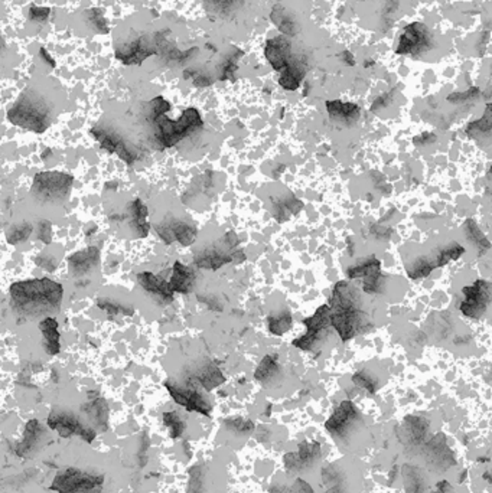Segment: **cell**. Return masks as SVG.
Returning <instances> with one entry per match:
<instances>
[{
    "instance_id": "6da1fadb",
    "label": "cell",
    "mask_w": 492,
    "mask_h": 493,
    "mask_svg": "<svg viewBox=\"0 0 492 493\" xmlns=\"http://www.w3.org/2000/svg\"><path fill=\"white\" fill-rule=\"evenodd\" d=\"M64 289L50 278L17 281L10 286V305L25 318H48L59 311Z\"/></svg>"
},
{
    "instance_id": "7a4b0ae2",
    "label": "cell",
    "mask_w": 492,
    "mask_h": 493,
    "mask_svg": "<svg viewBox=\"0 0 492 493\" xmlns=\"http://www.w3.org/2000/svg\"><path fill=\"white\" fill-rule=\"evenodd\" d=\"M330 309L332 327L344 342L363 333L370 326L367 315L361 310L360 293L347 281H339L335 286Z\"/></svg>"
},
{
    "instance_id": "3957f363",
    "label": "cell",
    "mask_w": 492,
    "mask_h": 493,
    "mask_svg": "<svg viewBox=\"0 0 492 493\" xmlns=\"http://www.w3.org/2000/svg\"><path fill=\"white\" fill-rule=\"evenodd\" d=\"M151 122L155 126L153 144L156 151H165V149L178 144L202 127L201 114L193 107L186 109L178 120H171L167 114H160L152 118Z\"/></svg>"
},
{
    "instance_id": "277c9868",
    "label": "cell",
    "mask_w": 492,
    "mask_h": 493,
    "mask_svg": "<svg viewBox=\"0 0 492 493\" xmlns=\"http://www.w3.org/2000/svg\"><path fill=\"white\" fill-rule=\"evenodd\" d=\"M8 118L14 126L43 133L51 124V109L42 97L32 91H26L8 111Z\"/></svg>"
},
{
    "instance_id": "5b68a950",
    "label": "cell",
    "mask_w": 492,
    "mask_h": 493,
    "mask_svg": "<svg viewBox=\"0 0 492 493\" xmlns=\"http://www.w3.org/2000/svg\"><path fill=\"white\" fill-rule=\"evenodd\" d=\"M240 240L234 231L224 234L220 241L198 251L193 257V263L198 268L204 270H218L222 265L230 263H243L246 260V254L243 250H238Z\"/></svg>"
},
{
    "instance_id": "8992f818",
    "label": "cell",
    "mask_w": 492,
    "mask_h": 493,
    "mask_svg": "<svg viewBox=\"0 0 492 493\" xmlns=\"http://www.w3.org/2000/svg\"><path fill=\"white\" fill-rule=\"evenodd\" d=\"M74 179L64 172H41L36 173L32 184V197L48 205H58L68 199Z\"/></svg>"
},
{
    "instance_id": "52a82bcc",
    "label": "cell",
    "mask_w": 492,
    "mask_h": 493,
    "mask_svg": "<svg viewBox=\"0 0 492 493\" xmlns=\"http://www.w3.org/2000/svg\"><path fill=\"white\" fill-rule=\"evenodd\" d=\"M103 485L104 476L67 469L55 476L51 490L56 493H103Z\"/></svg>"
},
{
    "instance_id": "ba28073f",
    "label": "cell",
    "mask_w": 492,
    "mask_h": 493,
    "mask_svg": "<svg viewBox=\"0 0 492 493\" xmlns=\"http://www.w3.org/2000/svg\"><path fill=\"white\" fill-rule=\"evenodd\" d=\"M306 326V333L293 340V347L299 348L302 351H313L317 345L326 338L328 331L332 326L331 322V309L330 305L321 306L313 316H309L303 320Z\"/></svg>"
},
{
    "instance_id": "9c48e42d",
    "label": "cell",
    "mask_w": 492,
    "mask_h": 493,
    "mask_svg": "<svg viewBox=\"0 0 492 493\" xmlns=\"http://www.w3.org/2000/svg\"><path fill=\"white\" fill-rule=\"evenodd\" d=\"M361 423L363 418L360 411L356 410L351 401H344L334 411L330 420L325 423V427L334 436V439L345 441L351 435H354Z\"/></svg>"
},
{
    "instance_id": "30bf717a",
    "label": "cell",
    "mask_w": 492,
    "mask_h": 493,
    "mask_svg": "<svg viewBox=\"0 0 492 493\" xmlns=\"http://www.w3.org/2000/svg\"><path fill=\"white\" fill-rule=\"evenodd\" d=\"M47 424L51 430L56 431L59 436L64 439H69L71 436H78L87 443H93L96 439V430L89 426H85L80 418L68 411H52L48 415Z\"/></svg>"
},
{
    "instance_id": "8fae6325",
    "label": "cell",
    "mask_w": 492,
    "mask_h": 493,
    "mask_svg": "<svg viewBox=\"0 0 492 493\" xmlns=\"http://www.w3.org/2000/svg\"><path fill=\"white\" fill-rule=\"evenodd\" d=\"M431 45H434V36L427 26L422 22H413L403 31L396 52L398 55H420L429 51Z\"/></svg>"
},
{
    "instance_id": "7c38bea8",
    "label": "cell",
    "mask_w": 492,
    "mask_h": 493,
    "mask_svg": "<svg viewBox=\"0 0 492 493\" xmlns=\"http://www.w3.org/2000/svg\"><path fill=\"white\" fill-rule=\"evenodd\" d=\"M464 302L460 305V311L468 318H481L492 297V285L485 280L475 281L472 286L464 290Z\"/></svg>"
},
{
    "instance_id": "4fadbf2b",
    "label": "cell",
    "mask_w": 492,
    "mask_h": 493,
    "mask_svg": "<svg viewBox=\"0 0 492 493\" xmlns=\"http://www.w3.org/2000/svg\"><path fill=\"white\" fill-rule=\"evenodd\" d=\"M160 240L165 244L179 243L182 247H188L195 243L198 230L191 223L181 219H168L155 227Z\"/></svg>"
},
{
    "instance_id": "5bb4252c",
    "label": "cell",
    "mask_w": 492,
    "mask_h": 493,
    "mask_svg": "<svg viewBox=\"0 0 492 493\" xmlns=\"http://www.w3.org/2000/svg\"><path fill=\"white\" fill-rule=\"evenodd\" d=\"M92 134L104 151H107L110 155H117L125 163H127L129 166H131V164L136 162L138 153L133 151L120 134H117L113 130L98 127L92 129Z\"/></svg>"
},
{
    "instance_id": "9a60e30c",
    "label": "cell",
    "mask_w": 492,
    "mask_h": 493,
    "mask_svg": "<svg viewBox=\"0 0 492 493\" xmlns=\"http://www.w3.org/2000/svg\"><path fill=\"white\" fill-rule=\"evenodd\" d=\"M350 278H364L363 290L370 294H376L384 289V277L381 276L380 261L376 257H370L364 263L356 264L348 270Z\"/></svg>"
},
{
    "instance_id": "2e32d148",
    "label": "cell",
    "mask_w": 492,
    "mask_h": 493,
    "mask_svg": "<svg viewBox=\"0 0 492 493\" xmlns=\"http://www.w3.org/2000/svg\"><path fill=\"white\" fill-rule=\"evenodd\" d=\"M165 386L176 404L182 406L188 411H197L202 415H210L211 413L210 402L204 398V395L197 390V388L192 386L182 388L171 382H167Z\"/></svg>"
},
{
    "instance_id": "e0dca14e",
    "label": "cell",
    "mask_w": 492,
    "mask_h": 493,
    "mask_svg": "<svg viewBox=\"0 0 492 493\" xmlns=\"http://www.w3.org/2000/svg\"><path fill=\"white\" fill-rule=\"evenodd\" d=\"M100 264V247L89 245L68 257V270L74 277H85L97 270Z\"/></svg>"
},
{
    "instance_id": "ac0fdd59",
    "label": "cell",
    "mask_w": 492,
    "mask_h": 493,
    "mask_svg": "<svg viewBox=\"0 0 492 493\" xmlns=\"http://www.w3.org/2000/svg\"><path fill=\"white\" fill-rule=\"evenodd\" d=\"M138 283L160 306H168L173 302V292L171 289L169 281H165L149 272H142L138 274Z\"/></svg>"
},
{
    "instance_id": "d6986e66",
    "label": "cell",
    "mask_w": 492,
    "mask_h": 493,
    "mask_svg": "<svg viewBox=\"0 0 492 493\" xmlns=\"http://www.w3.org/2000/svg\"><path fill=\"white\" fill-rule=\"evenodd\" d=\"M264 56L276 71L286 69L293 61L292 43L285 36L268 39L264 47Z\"/></svg>"
},
{
    "instance_id": "ffe728a7",
    "label": "cell",
    "mask_w": 492,
    "mask_h": 493,
    "mask_svg": "<svg viewBox=\"0 0 492 493\" xmlns=\"http://www.w3.org/2000/svg\"><path fill=\"white\" fill-rule=\"evenodd\" d=\"M321 457V446L317 441H305L299 446L296 453H289L285 456V466L290 473L302 472L310 468Z\"/></svg>"
},
{
    "instance_id": "44dd1931",
    "label": "cell",
    "mask_w": 492,
    "mask_h": 493,
    "mask_svg": "<svg viewBox=\"0 0 492 493\" xmlns=\"http://www.w3.org/2000/svg\"><path fill=\"white\" fill-rule=\"evenodd\" d=\"M153 54H156V51L151 47V42H147L146 38H139L116 51V56L126 65L142 64L147 56Z\"/></svg>"
},
{
    "instance_id": "7402d4cb",
    "label": "cell",
    "mask_w": 492,
    "mask_h": 493,
    "mask_svg": "<svg viewBox=\"0 0 492 493\" xmlns=\"http://www.w3.org/2000/svg\"><path fill=\"white\" fill-rule=\"evenodd\" d=\"M147 206L142 199H134L129 205V212L125 215L123 221H129V227L133 230L139 238H146L151 231V223L147 222Z\"/></svg>"
},
{
    "instance_id": "603a6c76",
    "label": "cell",
    "mask_w": 492,
    "mask_h": 493,
    "mask_svg": "<svg viewBox=\"0 0 492 493\" xmlns=\"http://www.w3.org/2000/svg\"><path fill=\"white\" fill-rule=\"evenodd\" d=\"M326 110L334 122L351 126L360 118V107L352 102L326 101Z\"/></svg>"
},
{
    "instance_id": "cb8c5ba5",
    "label": "cell",
    "mask_w": 492,
    "mask_h": 493,
    "mask_svg": "<svg viewBox=\"0 0 492 493\" xmlns=\"http://www.w3.org/2000/svg\"><path fill=\"white\" fill-rule=\"evenodd\" d=\"M169 285L173 293L188 294L195 285V272L191 267L184 265L181 261H176L172 268Z\"/></svg>"
},
{
    "instance_id": "d4e9b609",
    "label": "cell",
    "mask_w": 492,
    "mask_h": 493,
    "mask_svg": "<svg viewBox=\"0 0 492 493\" xmlns=\"http://www.w3.org/2000/svg\"><path fill=\"white\" fill-rule=\"evenodd\" d=\"M42 432H43V427L39 424L38 420L28 421L25 426L22 440L17 446H14V453H17V456L28 457L29 454H31L35 447L38 446Z\"/></svg>"
},
{
    "instance_id": "484cf974",
    "label": "cell",
    "mask_w": 492,
    "mask_h": 493,
    "mask_svg": "<svg viewBox=\"0 0 492 493\" xmlns=\"http://www.w3.org/2000/svg\"><path fill=\"white\" fill-rule=\"evenodd\" d=\"M81 410L87 414L92 426L94 424V427H97L100 431L107 430L109 406L106 399L101 397H96L93 399H89L85 406H83Z\"/></svg>"
},
{
    "instance_id": "4316f807",
    "label": "cell",
    "mask_w": 492,
    "mask_h": 493,
    "mask_svg": "<svg viewBox=\"0 0 492 493\" xmlns=\"http://www.w3.org/2000/svg\"><path fill=\"white\" fill-rule=\"evenodd\" d=\"M58 322L55 318L48 316L43 318V320L39 323V329L42 332V338H43V348L45 352L48 355L54 356L58 355L59 351H61V343H59V331H58Z\"/></svg>"
},
{
    "instance_id": "83f0119b",
    "label": "cell",
    "mask_w": 492,
    "mask_h": 493,
    "mask_svg": "<svg viewBox=\"0 0 492 493\" xmlns=\"http://www.w3.org/2000/svg\"><path fill=\"white\" fill-rule=\"evenodd\" d=\"M214 172H205L202 176H198L186 192V197H184V204H188L191 199H197V197L211 199L214 195Z\"/></svg>"
},
{
    "instance_id": "f1b7e54d",
    "label": "cell",
    "mask_w": 492,
    "mask_h": 493,
    "mask_svg": "<svg viewBox=\"0 0 492 493\" xmlns=\"http://www.w3.org/2000/svg\"><path fill=\"white\" fill-rule=\"evenodd\" d=\"M305 74H306L305 64L301 61V59H293L290 65L286 69L281 71L279 84L285 89H288V91H295V89L301 87Z\"/></svg>"
},
{
    "instance_id": "f546056e",
    "label": "cell",
    "mask_w": 492,
    "mask_h": 493,
    "mask_svg": "<svg viewBox=\"0 0 492 493\" xmlns=\"http://www.w3.org/2000/svg\"><path fill=\"white\" fill-rule=\"evenodd\" d=\"M303 204L293 195L273 199V215L277 222L288 221L293 214H297L302 209Z\"/></svg>"
},
{
    "instance_id": "4dcf8cb0",
    "label": "cell",
    "mask_w": 492,
    "mask_h": 493,
    "mask_svg": "<svg viewBox=\"0 0 492 493\" xmlns=\"http://www.w3.org/2000/svg\"><path fill=\"white\" fill-rule=\"evenodd\" d=\"M279 373V364L275 355H266L255 372V378L259 382L268 384L273 381Z\"/></svg>"
},
{
    "instance_id": "1f68e13d",
    "label": "cell",
    "mask_w": 492,
    "mask_h": 493,
    "mask_svg": "<svg viewBox=\"0 0 492 493\" xmlns=\"http://www.w3.org/2000/svg\"><path fill=\"white\" fill-rule=\"evenodd\" d=\"M197 381L200 382V385L206 391H211L214 388H217L218 385H221L226 378H224L222 372L220 371V368L214 364L205 366L198 375H197Z\"/></svg>"
},
{
    "instance_id": "d6a6232c",
    "label": "cell",
    "mask_w": 492,
    "mask_h": 493,
    "mask_svg": "<svg viewBox=\"0 0 492 493\" xmlns=\"http://www.w3.org/2000/svg\"><path fill=\"white\" fill-rule=\"evenodd\" d=\"M471 136H476L478 139L492 136V104H488L484 116L473 123H471L467 129Z\"/></svg>"
},
{
    "instance_id": "836d02e7",
    "label": "cell",
    "mask_w": 492,
    "mask_h": 493,
    "mask_svg": "<svg viewBox=\"0 0 492 493\" xmlns=\"http://www.w3.org/2000/svg\"><path fill=\"white\" fill-rule=\"evenodd\" d=\"M272 21L277 26L279 31L285 35H295L296 34V22L280 6H275L272 12Z\"/></svg>"
},
{
    "instance_id": "e575fe53",
    "label": "cell",
    "mask_w": 492,
    "mask_h": 493,
    "mask_svg": "<svg viewBox=\"0 0 492 493\" xmlns=\"http://www.w3.org/2000/svg\"><path fill=\"white\" fill-rule=\"evenodd\" d=\"M32 231H34V227L29 222L14 223V226H10L6 230V240L12 245H19V244L25 243L29 237H31Z\"/></svg>"
},
{
    "instance_id": "d590c367",
    "label": "cell",
    "mask_w": 492,
    "mask_h": 493,
    "mask_svg": "<svg viewBox=\"0 0 492 493\" xmlns=\"http://www.w3.org/2000/svg\"><path fill=\"white\" fill-rule=\"evenodd\" d=\"M267 325H268V331L273 335H283L286 333L288 331H290L292 327V315L289 311H281L279 315H270L267 318Z\"/></svg>"
},
{
    "instance_id": "8d00e7d4",
    "label": "cell",
    "mask_w": 492,
    "mask_h": 493,
    "mask_svg": "<svg viewBox=\"0 0 492 493\" xmlns=\"http://www.w3.org/2000/svg\"><path fill=\"white\" fill-rule=\"evenodd\" d=\"M246 0H204L205 8L215 14H230L240 8Z\"/></svg>"
},
{
    "instance_id": "74e56055",
    "label": "cell",
    "mask_w": 492,
    "mask_h": 493,
    "mask_svg": "<svg viewBox=\"0 0 492 493\" xmlns=\"http://www.w3.org/2000/svg\"><path fill=\"white\" fill-rule=\"evenodd\" d=\"M446 449L447 447H445V443L442 439L431 441L427 446V460L436 468L446 469L447 466H451V465H447V460H446V454H445Z\"/></svg>"
},
{
    "instance_id": "f35d334b",
    "label": "cell",
    "mask_w": 492,
    "mask_h": 493,
    "mask_svg": "<svg viewBox=\"0 0 492 493\" xmlns=\"http://www.w3.org/2000/svg\"><path fill=\"white\" fill-rule=\"evenodd\" d=\"M465 228H467V238L471 244L475 245V248L480 250V254H484L485 251H488L491 248V244L486 240V237L482 234V231L478 228V226H476L473 221H468L465 223Z\"/></svg>"
},
{
    "instance_id": "ab89813d",
    "label": "cell",
    "mask_w": 492,
    "mask_h": 493,
    "mask_svg": "<svg viewBox=\"0 0 492 493\" xmlns=\"http://www.w3.org/2000/svg\"><path fill=\"white\" fill-rule=\"evenodd\" d=\"M97 306L101 310L109 313L110 316H120V315L131 316L134 313V310L131 307H127L126 305L114 302V300H111V298H98Z\"/></svg>"
},
{
    "instance_id": "60d3db41",
    "label": "cell",
    "mask_w": 492,
    "mask_h": 493,
    "mask_svg": "<svg viewBox=\"0 0 492 493\" xmlns=\"http://www.w3.org/2000/svg\"><path fill=\"white\" fill-rule=\"evenodd\" d=\"M162 420L165 423V426L169 428L171 437L172 439H179L185 431V423L181 417H179L178 413L175 411H169V413H163Z\"/></svg>"
},
{
    "instance_id": "b9f144b4",
    "label": "cell",
    "mask_w": 492,
    "mask_h": 493,
    "mask_svg": "<svg viewBox=\"0 0 492 493\" xmlns=\"http://www.w3.org/2000/svg\"><path fill=\"white\" fill-rule=\"evenodd\" d=\"M226 428L237 436H246L250 435V432L255 430V424H253L250 420H246V418L242 417H233V418H227L226 420Z\"/></svg>"
},
{
    "instance_id": "7bdbcfd3",
    "label": "cell",
    "mask_w": 492,
    "mask_h": 493,
    "mask_svg": "<svg viewBox=\"0 0 492 493\" xmlns=\"http://www.w3.org/2000/svg\"><path fill=\"white\" fill-rule=\"evenodd\" d=\"M352 381L368 393H376V390H377V384H378L377 378L374 375H371V373L367 371L356 372L352 377Z\"/></svg>"
},
{
    "instance_id": "ee69618b",
    "label": "cell",
    "mask_w": 492,
    "mask_h": 493,
    "mask_svg": "<svg viewBox=\"0 0 492 493\" xmlns=\"http://www.w3.org/2000/svg\"><path fill=\"white\" fill-rule=\"evenodd\" d=\"M204 492V483H202V472L200 466H195L191 469V483L188 493H202Z\"/></svg>"
},
{
    "instance_id": "f6af8a7d",
    "label": "cell",
    "mask_w": 492,
    "mask_h": 493,
    "mask_svg": "<svg viewBox=\"0 0 492 493\" xmlns=\"http://www.w3.org/2000/svg\"><path fill=\"white\" fill-rule=\"evenodd\" d=\"M38 238L43 244H51L52 228L50 221H41L38 223Z\"/></svg>"
},
{
    "instance_id": "bcb514c9",
    "label": "cell",
    "mask_w": 492,
    "mask_h": 493,
    "mask_svg": "<svg viewBox=\"0 0 492 493\" xmlns=\"http://www.w3.org/2000/svg\"><path fill=\"white\" fill-rule=\"evenodd\" d=\"M35 263H36V265H39L41 268H43V270H47L50 273L55 272V268L58 265V261H56L55 257L45 256V254H42V256H38L35 259Z\"/></svg>"
},
{
    "instance_id": "7dc6e473",
    "label": "cell",
    "mask_w": 492,
    "mask_h": 493,
    "mask_svg": "<svg viewBox=\"0 0 492 493\" xmlns=\"http://www.w3.org/2000/svg\"><path fill=\"white\" fill-rule=\"evenodd\" d=\"M478 94H480V89H478V88H471V89H468V91H465V93L452 94V96H449V98H447V100L452 101V102H464V101H467V100H468V101H469V100H473Z\"/></svg>"
},
{
    "instance_id": "c3c4849f",
    "label": "cell",
    "mask_w": 492,
    "mask_h": 493,
    "mask_svg": "<svg viewBox=\"0 0 492 493\" xmlns=\"http://www.w3.org/2000/svg\"><path fill=\"white\" fill-rule=\"evenodd\" d=\"M48 14H50L48 8L32 6L31 10H29V17H31V19L35 21V22H45L48 19Z\"/></svg>"
},
{
    "instance_id": "681fc988",
    "label": "cell",
    "mask_w": 492,
    "mask_h": 493,
    "mask_svg": "<svg viewBox=\"0 0 492 493\" xmlns=\"http://www.w3.org/2000/svg\"><path fill=\"white\" fill-rule=\"evenodd\" d=\"M435 140H436V136L431 133H423V134H420V136L414 138L416 144H429V143H434Z\"/></svg>"
},
{
    "instance_id": "f907efd6",
    "label": "cell",
    "mask_w": 492,
    "mask_h": 493,
    "mask_svg": "<svg viewBox=\"0 0 492 493\" xmlns=\"http://www.w3.org/2000/svg\"><path fill=\"white\" fill-rule=\"evenodd\" d=\"M392 96H393V93H390V94H384V96H381L377 101H374V104H372V107H371V110L372 111H376V110H378L380 107H385V102L387 104H389V101L392 100Z\"/></svg>"
},
{
    "instance_id": "816d5d0a",
    "label": "cell",
    "mask_w": 492,
    "mask_h": 493,
    "mask_svg": "<svg viewBox=\"0 0 492 493\" xmlns=\"http://www.w3.org/2000/svg\"><path fill=\"white\" fill-rule=\"evenodd\" d=\"M452 492V486L449 485L447 481H442L436 485V489L431 493H451Z\"/></svg>"
},
{
    "instance_id": "f5cc1de1",
    "label": "cell",
    "mask_w": 492,
    "mask_h": 493,
    "mask_svg": "<svg viewBox=\"0 0 492 493\" xmlns=\"http://www.w3.org/2000/svg\"><path fill=\"white\" fill-rule=\"evenodd\" d=\"M41 55H42V59H43V61H45V63H48V64H50V65H51L52 68L55 67V61H54V59L51 58V55H50V54H48L47 51H45L43 48L41 50Z\"/></svg>"
},
{
    "instance_id": "db71d44e",
    "label": "cell",
    "mask_w": 492,
    "mask_h": 493,
    "mask_svg": "<svg viewBox=\"0 0 492 493\" xmlns=\"http://www.w3.org/2000/svg\"><path fill=\"white\" fill-rule=\"evenodd\" d=\"M342 59L347 63V65H354L355 61H354V56L350 54V52H344L342 54Z\"/></svg>"
},
{
    "instance_id": "11a10c76",
    "label": "cell",
    "mask_w": 492,
    "mask_h": 493,
    "mask_svg": "<svg viewBox=\"0 0 492 493\" xmlns=\"http://www.w3.org/2000/svg\"><path fill=\"white\" fill-rule=\"evenodd\" d=\"M491 175H492V168H491Z\"/></svg>"
}]
</instances>
